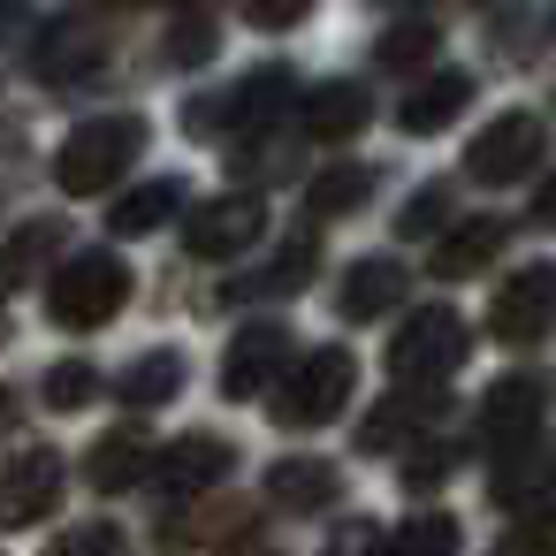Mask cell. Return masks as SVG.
Masks as SVG:
<instances>
[{
    "label": "cell",
    "mask_w": 556,
    "mask_h": 556,
    "mask_svg": "<svg viewBox=\"0 0 556 556\" xmlns=\"http://www.w3.org/2000/svg\"><path fill=\"white\" fill-rule=\"evenodd\" d=\"M138 146H146V123H138V115L77 123V130L62 138V153H54V184H62L70 199H100V191L123 184V168L138 161Z\"/></svg>",
    "instance_id": "1"
},
{
    "label": "cell",
    "mask_w": 556,
    "mask_h": 556,
    "mask_svg": "<svg viewBox=\"0 0 556 556\" xmlns=\"http://www.w3.org/2000/svg\"><path fill=\"white\" fill-rule=\"evenodd\" d=\"M351 381H358V358H351L343 343H320V351H305L290 374H275L267 412H275L282 427H328V419L351 404Z\"/></svg>",
    "instance_id": "2"
},
{
    "label": "cell",
    "mask_w": 556,
    "mask_h": 556,
    "mask_svg": "<svg viewBox=\"0 0 556 556\" xmlns=\"http://www.w3.org/2000/svg\"><path fill=\"white\" fill-rule=\"evenodd\" d=\"M130 298V267L115 252H77L54 267V290H47V313L54 328H108Z\"/></svg>",
    "instance_id": "3"
},
{
    "label": "cell",
    "mask_w": 556,
    "mask_h": 556,
    "mask_svg": "<svg viewBox=\"0 0 556 556\" xmlns=\"http://www.w3.org/2000/svg\"><path fill=\"white\" fill-rule=\"evenodd\" d=\"M472 351V328L450 305H419L396 336H389V374L396 381H450Z\"/></svg>",
    "instance_id": "4"
},
{
    "label": "cell",
    "mask_w": 556,
    "mask_h": 556,
    "mask_svg": "<svg viewBox=\"0 0 556 556\" xmlns=\"http://www.w3.org/2000/svg\"><path fill=\"white\" fill-rule=\"evenodd\" d=\"M541 153H548V123L526 115V108H510V115H495V123L465 146V176H472V184H518V176L541 168Z\"/></svg>",
    "instance_id": "5"
},
{
    "label": "cell",
    "mask_w": 556,
    "mask_h": 556,
    "mask_svg": "<svg viewBox=\"0 0 556 556\" xmlns=\"http://www.w3.org/2000/svg\"><path fill=\"white\" fill-rule=\"evenodd\" d=\"M488 328H495V343H548V336H556V260L518 267V275L495 290Z\"/></svg>",
    "instance_id": "6"
},
{
    "label": "cell",
    "mask_w": 556,
    "mask_h": 556,
    "mask_svg": "<svg viewBox=\"0 0 556 556\" xmlns=\"http://www.w3.org/2000/svg\"><path fill=\"white\" fill-rule=\"evenodd\" d=\"M267 237V199L252 191H229V199H206L191 222H184V252L191 260H237Z\"/></svg>",
    "instance_id": "7"
},
{
    "label": "cell",
    "mask_w": 556,
    "mask_h": 556,
    "mask_svg": "<svg viewBox=\"0 0 556 556\" xmlns=\"http://www.w3.org/2000/svg\"><path fill=\"white\" fill-rule=\"evenodd\" d=\"M442 389H427V381H404L381 412H366L358 419V450H374V457H389V450H419L434 427H442Z\"/></svg>",
    "instance_id": "8"
},
{
    "label": "cell",
    "mask_w": 556,
    "mask_h": 556,
    "mask_svg": "<svg viewBox=\"0 0 556 556\" xmlns=\"http://www.w3.org/2000/svg\"><path fill=\"white\" fill-rule=\"evenodd\" d=\"M290 366V328H275V320H252L237 343H229V358H222V396H237V404H252L260 389H275V374Z\"/></svg>",
    "instance_id": "9"
},
{
    "label": "cell",
    "mask_w": 556,
    "mask_h": 556,
    "mask_svg": "<svg viewBox=\"0 0 556 556\" xmlns=\"http://www.w3.org/2000/svg\"><path fill=\"white\" fill-rule=\"evenodd\" d=\"M62 503V457L54 450H24L0 465V526H31Z\"/></svg>",
    "instance_id": "10"
},
{
    "label": "cell",
    "mask_w": 556,
    "mask_h": 556,
    "mask_svg": "<svg viewBox=\"0 0 556 556\" xmlns=\"http://www.w3.org/2000/svg\"><path fill=\"white\" fill-rule=\"evenodd\" d=\"M229 465H237V450H229L222 434H184V442L153 450V480H161L168 495H206V488L229 480Z\"/></svg>",
    "instance_id": "11"
},
{
    "label": "cell",
    "mask_w": 556,
    "mask_h": 556,
    "mask_svg": "<svg viewBox=\"0 0 556 556\" xmlns=\"http://www.w3.org/2000/svg\"><path fill=\"white\" fill-rule=\"evenodd\" d=\"M267 503L290 510V518H313V510L343 503V472L328 457H275L267 465Z\"/></svg>",
    "instance_id": "12"
},
{
    "label": "cell",
    "mask_w": 556,
    "mask_h": 556,
    "mask_svg": "<svg viewBox=\"0 0 556 556\" xmlns=\"http://www.w3.org/2000/svg\"><path fill=\"white\" fill-rule=\"evenodd\" d=\"M153 434L146 427H115V434H100L92 442V457H85V480L100 488V495H123V488H138L146 472H153Z\"/></svg>",
    "instance_id": "13"
},
{
    "label": "cell",
    "mask_w": 556,
    "mask_h": 556,
    "mask_svg": "<svg viewBox=\"0 0 556 556\" xmlns=\"http://www.w3.org/2000/svg\"><path fill=\"white\" fill-rule=\"evenodd\" d=\"M465 108H472V77H465V70H434L427 85H412V92H404L396 123H404L412 138H434V130H450Z\"/></svg>",
    "instance_id": "14"
},
{
    "label": "cell",
    "mask_w": 556,
    "mask_h": 556,
    "mask_svg": "<svg viewBox=\"0 0 556 556\" xmlns=\"http://www.w3.org/2000/svg\"><path fill=\"white\" fill-rule=\"evenodd\" d=\"M374 123V100H366V85H351V77H328L313 100H305V130L320 138V146H343V138H358Z\"/></svg>",
    "instance_id": "15"
},
{
    "label": "cell",
    "mask_w": 556,
    "mask_h": 556,
    "mask_svg": "<svg viewBox=\"0 0 556 556\" xmlns=\"http://www.w3.org/2000/svg\"><path fill=\"white\" fill-rule=\"evenodd\" d=\"M313 267H320V244H313V237H290V244H275V260H267L260 275H237L229 298H237V305H252V298H298V290L313 282Z\"/></svg>",
    "instance_id": "16"
},
{
    "label": "cell",
    "mask_w": 556,
    "mask_h": 556,
    "mask_svg": "<svg viewBox=\"0 0 556 556\" xmlns=\"http://www.w3.org/2000/svg\"><path fill=\"white\" fill-rule=\"evenodd\" d=\"M548 488H556V442L518 434V450H503V465H495V495H503L510 510H526V503H541Z\"/></svg>",
    "instance_id": "17"
},
{
    "label": "cell",
    "mask_w": 556,
    "mask_h": 556,
    "mask_svg": "<svg viewBox=\"0 0 556 556\" xmlns=\"http://www.w3.org/2000/svg\"><path fill=\"white\" fill-rule=\"evenodd\" d=\"M336 305H343V320H381L389 305H404V267L396 260H351Z\"/></svg>",
    "instance_id": "18"
},
{
    "label": "cell",
    "mask_w": 556,
    "mask_h": 556,
    "mask_svg": "<svg viewBox=\"0 0 556 556\" xmlns=\"http://www.w3.org/2000/svg\"><path fill=\"white\" fill-rule=\"evenodd\" d=\"M100 54H108V47H100V31H92V24H54V31L39 39V54H31V62H39V77H47V85H77V77H92V70H100Z\"/></svg>",
    "instance_id": "19"
},
{
    "label": "cell",
    "mask_w": 556,
    "mask_h": 556,
    "mask_svg": "<svg viewBox=\"0 0 556 556\" xmlns=\"http://www.w3.org/2000/svg\"><path fill=\"white\" fill-rule=\"evenodd\" d=\"M503 237H510V229H503V222H488V214H480V222H457V229L434 244V275H442V282H465V275H480V267L503 252Z\"/></svg>",
    "instance_id": "20"
},
{
    "label": "cell",
    "mask_w": 556,
    "mask_h": 556,
    "mask_svg": "<svg viewBox=\"0 0 556 556\" xmlns=\"http://www.w3.org/2000/svg\"><path fill=\"white\" fill-rule=\"evenodd\" d=\"M541 381H526V374H510V381H495L488 389V404H480V427L495 434V442H518V434H533L541 427Z\"/></svg>",
    "instance_id": "21"
},
{
    "label": "cell",
    "mask_w": 556,
    "mask_h": 556,
    "mask_svg": "<svg viewBox=\"0 0 556 556\" xmlns=\"http://www.w3.org/2000/svg\"><path fill=\"white\" fill-rule=\"evenodd\" d=\"M176 206H184V184H176V176H153V184H138V191H123V199L108 206V229H115V237H153Z\"/></svg>",
    "instance_id": "22"
},
{
    "label": "cell",
    "mask_w": 556,
    "mask_h": 556,
    "mask_svg": "<svg viewBox=\"0 0 556 556\" xmlns=\"http://www.w3.org/2000/svg\"><path fill=\"white\" fill-rule=\"evenodd\" d=\"M54 252H62V222H24L9 244H0V298H16Z\"/></svg>",
    "instance_id": "23"
},
{
    "label": "cell",
    "mask_w": 556,
    "mask_h": 556,
    "mask_svg": "<svg viewBox=\"0 0 556 556\" xmlns=\"http://www.w3.org/2000/svg\"><path fill=\"white\" fill-rule=\"evenodd\" d=\"M374 168L366 161H343V168H328V176H313V191H305V206L320 214V222H343V214H358L366 199H374Z\"/></svg>",
    "instance_id": "24"
},
{
    "label": "cell",
    "mask_w": 556,
    "mask_h": 556,
    "mask_svg": "<svg viewBox=\"0 0 556 556\" xmlns=\"http://www.w3.org/2000/svg\"><path fill=\"white\" fill-rule=\"evenodd\" d=\"M184 351H146L130 374H123V404H138V412H153V404H168L176 389H184Z\"/></svg>",
    "instance_id": "25"
},
{
    "label": "cell",
    "mask_w": 556,
    "mask_h": 556,
    "mask_svg": "<svg viewBox=\"0 0 556 556\" xmlns=\"http://www.w3.org/2000/svg\"><path fill=\"white\" fill-rule=\"evenodd\" d=\"M381 556H457V518L450 510H412L396 533H381Z\"/></svg>",
    "instance_id": "26"
},
{
    "label": "cell",
    "mask_w": 556,
    "mask_h": 556,
    "mask_svg": "<svg viewBox=\"0 0 556 556\" xmlns=\"http://www.w3.org/2000/svg\"><path fill=\"white\" fill-rule=\"evenodd\" d=\"M434 47H442V31H434V24H389V31H381V47H374V62H381V70H427V62H434Z\"/></svg>",
    "instance_id": "27"
},
{
    "label": "cell",
    "mask_w": 556,
    "mask_h": 556,
    "mask_svg": "<svg viewBox=\"0 0 556 556\" xmlns=\"http://www.w3.org/2000/svg\"><path fill=\"white\" fill-rule=\"evenodd\" d=\"M495 556H556V495H548V503H533L518 526H503Z\"/></svg>",
    "instance_id": "28"
},
{
    "label": "cell",
    "mask_w": 556,
    "mask_h": 556,
    "mask_svg": "<svg viewBox=\"0 0 556 556\" xmlns=\"http://www.w3.org/2000/svg\"><path fill=\"white\" fill-rule=\"evenodd\" d=\"M39 396H47L54 412H85V404L100 396V374H92L85 358H62V366H47V381H39Z\"/></svg>",
    "instance_id": "29"
},
{
    "label": "cell",
    "mask_w": 556,
    "mask_h": 556,
    "mask_svg": "<svg viewBox=\"0 0 556 556\" xmlns=\"http://www.w3.org/2000/svg\"><path fill=\"white\" fill-rule=\"evenodd\" d=\"M47 556H123V526H108V518L62 526V533L47 541Z\"/></svg>",
    "instance_id": "30"
},
{
    "label": "cell",
    "mask_w": 556,
    "mask_h": 556,
    "mask_svg": "<svg viewBox=\"0 0 556 556\" xmlns=\"http://www.w3.org/2000/svg\"><path fill=\"white\" fill-rule=\"evenodd\" d=\"M206 54H214V16H184V24L168 31V62H176V70H199Z\"/></svg>",
    "instance_id": "31"
},
{
    "label": "cell",
    "mask_w": 556,
    "mask_h": 556,
    "mask_svg": "<svg viewBox=\"0 0 556 556\" xmlns=\"http://www.w3.org/2000/svg\"><path fill=\"white\" fill-rule=\"evenodd\" d=\"M442 222H450V184H419L396 229H404V237H427V229H442Z\"/></svg>",
    "instance_id": "32"
},
{
    "label": "cell",
    "mask_w": 556,
    "mask_h": 556,
    "mask_svg": "<svg viewBox=\"0 0 556 556\" xmlns=\"http://www.w3.org/2000/svg\"><path fill=\"white\" fill-rule=\"evenodd\" d=\"M320 556H381V526L374 518H336Z\"/></svg>",
    "instance_id": "33"
},
{
    "label": "cell",
    "mask_w": 556,
    "mask_h": 556,
    "mask_svg": "<svg viewBox=\"0 0 556 556\" xmlns=\"http://www.w3.org/2000/svg\"><path fill=\"white\" fill-rule=\"evenodd\" d=\"M305 16H313V0H244V24H260V31H290Z\"/></svg>",
    "instance_id": "34"
},
{
    "label": "cell",
    "mask_w": 556,
    "mask_h": 556,
    "mask_svg": "<svg viewBox=\"0 0 556 556\" xmlns=\"http://www.w3.org/2000/svg\"><path fill=\"white\" fill-rule=\"evenodd\" d=\"M419 450H427V457H404V480H412V488H427V480L457 472V450H450V442H434V434H427Z\"/></svg>",
    "instance_id": "35"
},
{
    "label": "cell",
    "mask_w": 556,
    "mask_h": 556,
    "mask_svg": "<svg viewBox=\"0 0 556 556\" xmlns=\"http://www.w3.org/2000/svg\"><path fill=\"white\" fill-rule=\"evenodd\" d=\"M533 222H541V229H556V176L533 191Z\"/></svg>",
    "instance_id": "36"
},
{
    "label": "cell",
    "mask_w": 556,
    "mask_h": 556,
    "mask_svg": "<svg viewBox=\"0 0 556 556\" xmlns=\"http://www.w3.org/2000/svg\"><path fill=\"white\" fill-rule=\"evenodd\" d=\"M16 24H24V0H0V47L16 39Z\"/></svg>",
    "instance_id": "37"
},
{
    "label": "cell",
    "mask_w": 556,
    "mask_h": 556,
    "mask_svg": "<svg viewBox=\"0 0 556 556\" xmlns=\"http://www.w3.org/2000/svg\"><path fill=\"white\" fill-rule=\"evenodd\" d=\"M9 427H16V396H9V389H0V434H9Z\"/></svg>",
    "instance_id": "38"
},
{
    "label": "cell",
    "mask_w": 556,
    "mask_h": 556,
    "mask_svg": "<svg viewBox=\"0 0 556 556\" xmlns=\"http://www.w3.org/2000/svg\"><path fill=\"white\" fill-rule=\"evenodd\" d=\"M115 9H138V0H115Z\"/></svg>",
    "instance_id": "39"
},
{
    "label": "cell",
    "mask_w": 556,
    "mask_h": 556,
    "mask_svg": "<svg viewBox=\"0 0 556 556\" xmlns=\"http://www.w3.org/2000/svg\"><path fill=\"white\" fill-rule=\"evenodd\" d=\"M396 9H404V0H396Z\"/></svg>",
    "instance_id": "40"
}]
</instances>
